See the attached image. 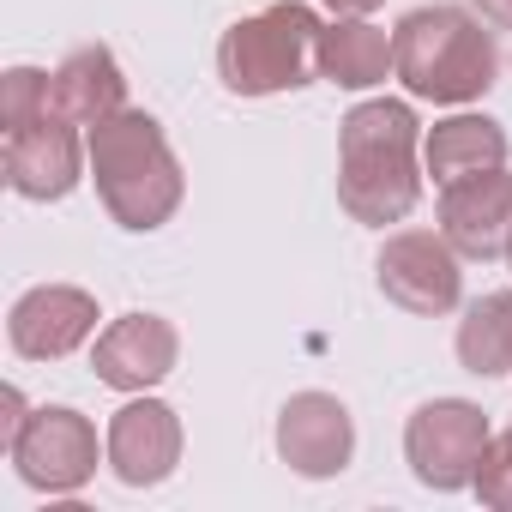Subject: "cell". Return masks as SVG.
<instances>
[{"label":"cell","instance_id":"1","mask_svg":"<svg viewBox=\"0 0 512 512\" xmlns=\"http://www.w3.org/2000/svg\"><path fill=\"white\" fill-rule=\"evenodd\" d=\"M416 145H422V127L410 103L398 97L356 103L338 121V205L368 229L404 223L422 199Z\"/></svg>","mask_w":512,"mask_h":512},{"label":"cell","instance_id":"2","mask_svg":"<svg viewBox=\"0 0 512 512\" xmlns=\"http://www.w3.org/2000/svg\"><path fill=\"white\" fill-rule=\"evenodd\" d=\"M91 145V181H97V199L103 211L133 229V235H151L163 229L175 211H181V193H187V175H181V157L169 151V133L157 115L145 109H115L109 121H97L85 133Z\"/></svg>","mask_w":512,"mask_h":512},{"label":"cell","instance_id":"3","mask_svg":"<svg viewBox=\"0 0 512 512\" xmlns=\"http://www.w3.org/2000/svg\"><path fill=\"white\" fill-rule=\"evenodd\" d=\"M482 25L488 19L452 7V0L404 13L392 31V61H398L392 73L404 79V91L422 103L488 97V85L500 79V49H494V31H482Z\"/></svg>","mask_w":512,"mask_h":512},{"label":"cell","instance_id":"4","mask_svg":"<svg viewBox=\"0 0 512 512\" xmlns=\"http://www.w3.org/2000/svg\"><path fill=\"white\" fill-rule=\"evenodd\" d=\"M314 43H320V19L302 0H272V7L247 13L223 31L217 43V79L229 97H278V91H302L314 73Z\"/></svg>","mask_w":512,"mask_h":512},{"label":"cell","instance_id":"5","mask_svg":"<svg viewBox=\"0 0 512 512\" xmlns=\"http://www.w3.org/2000/svg\"><path fill=\"white\" fill-rule=\"evenodd\" d=\"M488 440H494V428L470 398H434L404 422V458H410L416 482L440 488V494H458L476 482Z\"/></svg>","mask_w":512,"mask_h":512},{"label":"cell","instance_id":"6","mask_svg":"<svg viewBox=\"0 0 512 512\" xmlns=\"http://www.w3.org/2000/svg\"><path fill=\"white\" fill-rule=\"evenodd\" d=\"M380 296L416 320H434V314H452L458 296H464V266H458V247L446 235H428V229H398L386 235L380 247Z\"/></svg>","mask_w":512,"mask_h":512},{"label":"cell","instance_id":"7","mask_svg":"<svg viewBox=\"0 0 512 512\" xmlns=\"http://www.w3.org/2000/svg\"><path fill=\"white\" fill-rule=\"evenodd\" d=\"M7 452H13V470L43 494H79L97 476V428H91V416H79L67 404L31 410V422L19 428V440Z\"/></svg>","mask_w":512,"mask_h":512},{"label":"cell","instance_id":"8","mask_svg":"<svg viewBox=\"0 0 512 512\" xmlns=\"http://www.w3.org/2000/svg\"><path fill=\"white\" fill-rule=\"evenodd\" d=\"M440 235L458 260H500L512 241V169H482L440 187Z\"/></svg>","mask_w":512,"mask_h":512},{"label":"cell","instance_id":"9","mask_svg":"<svg viewBox=\"0 0 512 512\" xmlns=\"http://www.w3.org/2000/svg\"><path fill=\"white\" fill-rule=\"evenodd\" d=\"M278 458L296 476H314V482L350 470V458H356V422H350V410L332 392H296L278 410Z\"/></svg>","mask_w":512,"mask_h":512},{"label":"cell","instance_id":"10","mask_svg":"<svg viewBox=\"0 0 512 512\" xmlns=\"http://www.w3.org/2000/svg\"><path fill=\"white\" fill-rule=\"evenodd\" d=\"M7 187L19 199H67L91 163V145L79 139V127L67 115H43L25 133H7Z\"/></svg>","mask_w":512,"mask_h":512},{"label":"cell","instance_id":"11","mask_svg":"<svg viewBox=\"0 0 512 512\" xmlns=\"http://www.w3.org/2000/svg\"><path fill=\"white\" fill-rule=\"evenodd\" d=\"M103 452H109L115 482H127V488H157V482H169L175 464H181V416H175L163 398H133V404L115 410Z\"/></svg>","mask_w":512,"mask_h":512},{"label":"cell","instance_id":"12","mask_svg":"<svg viewBox=\"0 0 512 512\" xmlns=\"http://www.w3.org/2000/svg\"><path fill=\"white\" fill-rule=\"evenodd\" d=\"M97 332V296L73 284H37L13 302L7 338L25 362H61Z\"/></svg>","mask_w":512,"mask_h":512},{"label":"cell","instance_id":"13","mask_svg":"<svg viewBox=\"0 0 512 512\" xmlns=\"http://www.w3.org/2000/svg\"><path fill=\"white\" fill-rule=\"evenodd\" d=\"M175 356H181V332L163 314H121L109 332H97L91 368L115 392H151L157 380L175 374Z\"/></svg>","mask_w":512,"mask_h":512},{"label":"cell","instance_id":"14","mask_svg":"<svg viewBox=\"0 0 512 512\" xmlns=\"http://www.w3.org/2000/svg\"><path fill=\"white\" fill-rule=\"evenodd\" d=\"M49 103H55V115H67L73 127H97V121H109L115 109H127V73H121V61H115L103 43H85V49H73V55L49 73Z\"/></svg>","mask_w":512,"mask_h":512},{"label":"cell","instance_id":"15","mask_svg":"<svg viewBox=\"0 0 512 512\" xmlns=\"http://www.w3.org/2000/svg\"><path fill=\"white\" fill-rule=\"evenodd\" d=\"M392 37L356 13H338L332 25H320V43H314V73L338 91H368L392 73Z\"/></svg>","mask_w":512,"mask_h":512},{"label":"cell","instance_id":"16","mask_svg":"<svg viewBox=\"0 0 512 512\" xmlns=\"http://www.w3.org/2000/svg\"><path fill=\"white\" fill-rule=\"evenodd\" d=\"M422 157H428V175L440 187L464 181V175H482V169H500L506 163V127L488 121V115H446V121H434Z\"/></svg>","mask_w":512,"mask_h":512},{"label":"cell","instance_id":"17","mask_svg":"<svg viewBox=\"0 0 512 512\" xmlns=\"http://www.w3.org/2000/svg\"><path fill=\"white\" fill-rule=\"evenodd\" d=\"M458 362L482 380L512 374V290H488L458 320Z\"/></svg>","mask_w":512,"mask_h":512},{"label":"cell","instance_id":"18","mask_svg":"<svg viewBox=\"0 0 512 512\" xmlns=\"http://www.w3.org/2000/svg\"><path fill=\"white\" fill-rule=\"evenodd\" d=\"M43 115H55V103H49V73H43V67H13L7 79H0V121H7V133H25V127H37Z\"/></svg>","mask_w":512,"mask_h":512},{"label":"cell","instance_id":"19","mask_svg":"<svg viewBox=\"0 0 512 512\" xmlns=\"http://www.w3.org/2000/svg\"><path fill=\"white\" fill-rule=\"evenodd\" d=\"M470 488H476V500H482V506L512 512V428L488 440V452H482V464H476V482H470Z\"/></svg>","mask_w":512,"mask_h":512},{"label":"cell","instance_id":"20","mask_svg":"<svg viewBox=\"0 0 512 512\" xmlns=\"http://www.w3.org/2000/svg\"><path fill=\"white\" fill-rule=\"evenodd\" d=\"M25 422H31V404H25V392H19V386H0V446H13Z\"/></svg>","mask_w":512,"mask_h":512},{"label":"cell","instance_id":"21","mask_svg":"<svg viewBox=\"0 0 512 512\" xmlns=\"http://www.w3.org/2000/svg\"><path fill=\"white\" fill-rule=\"evenodd\" d=\"M476 13H482L488 25H500V31H512V0H476Z\"/></svg>","mask_w":512,"mask_h":512},{"label":"cell","instance_id":"22","mask_svg":"<svg viewBox=\"0 0 512 512\" xmlns=\"http://www.w3.org/2000/svg\"><path fill=\"white\" fill-rule=\"evenodd\" d=\"M320 7H332V13H356V19H368L380 0H320Z\"/></svg>","mask_w":512,"mask_h":512},{"label":"cell","instance_id":"23","mask_svg":"<svg viewBox=\"0 0 512 512\" xmlns=\"http://www.w3.org/2000/svg\"><path fill=\"white\" fill-rule=\"evenodd\" d=\"M506 266H512V241H506Z\"/></svg>","mask_w":512,"mask_h":512}]
</instances>
